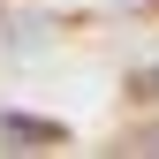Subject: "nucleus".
I'll list each match as a JSON object with an SVG mask.
<instances>
[{"label": "nucleus", "mask_w": 159, "mask_h": 159, "mask_svg": "<svg viewBox=\"0 0 159 159\" xmlns=\"http://www.w3.org/2000/svg\"><path fill=\"white\" fill-rule=\"evenodd\" d=\"M0 136H8V152H53V144H68L61 121H30V114H0Z\"/></svg>", "instance_id": "f257e3e1"}, {"label": "nucleus", "mask_w": 159, "mask_h": 159, "mask_svg": "<svg viewBox=\"0 0 159 159\" xmlns=\"http://www.w3.org/2000/svg\"><path fill=\"white\" fill-rule=\"evenodd\" d=\"M136 98H159V61H152L144 76H136Z\"/></svg>", "instance_id": "f03ea898"}]
</instances>
